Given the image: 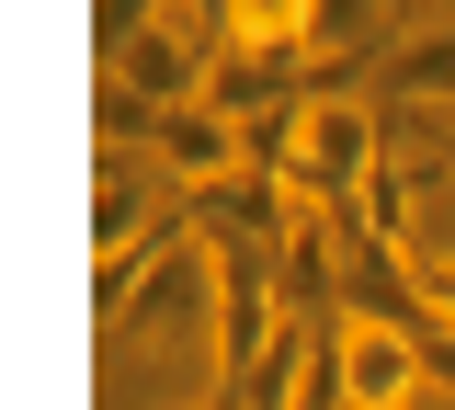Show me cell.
Wrapping results in <instances>:
<instances>
[{"label":"cell","mask_w":455,"mask_h":410,"mask_svg":"<svg viewBox=\"0 0 455 410\" xmlns=\"http://www.w3.org/2000/svg\"><path fill=\"white\" fill-rule=\"evenodd\" d=\"M331 342H341V388H353V410H410L421 388H433V365H421V331H410V319H364V308H341Z\"/></svg>","instance_id":"obj_1"},{"label":"cell","mask_w":455,"mask_h":410,"mask_svg":"<svg viewBox=\"0 0 455 410\" xmlns=\"http://www.w3.org/2000/svg\"><path fill=\"white\" fill-rule=\"evenodd\" d=\"M205 308H217V251H205V239L182 229L171 251H148V274L125 285V308L103 319V342L125 353L137 331H171V319H205Z\"/></svg>","instance_id":"obj_2"},{"label":"cell","mask_w":455,"mask_h":410,"mask_svg":"<svg viewBox=\"0 0 455 410\" xmlns=\"http://www.w3.org/2000/svg\"><path fill=\"white\" fill-rule=\"evenodd\" d=\"M160 182H182V194H205V182H228V172H251V125H228L217 103H171L160 115Z\"/></svg>","instance_id":"obj_3"},{"label":"cell","mask_w":455,"mask_h":410,"mask_svg":"<svg viewBox=\"0 0 455 410\" xmlns=\"http://www.w3.org/2000/svg\"><path fill=\"white\" fill-rule=\"evenodd\" d=\"M376 103H444V115H455V23H444V12L410 23L387 58H376Z\"/></svg>","instance_id":"obj_4"},{"label":"cell","mask_w":455,"mask_h":410,"mask_svg":"<svg viewBox=\"0 0 455 410\" xmlns=\"http://www.w3.org/2000/svg\"><path fill=\"white\" fill-rule=\"evenodd\" d=\"M160 12H171V0H92V46H103V68L125 58V46H137V35H148Z\"/></svg>","instance_id":"obj_5"}]
</instances>
